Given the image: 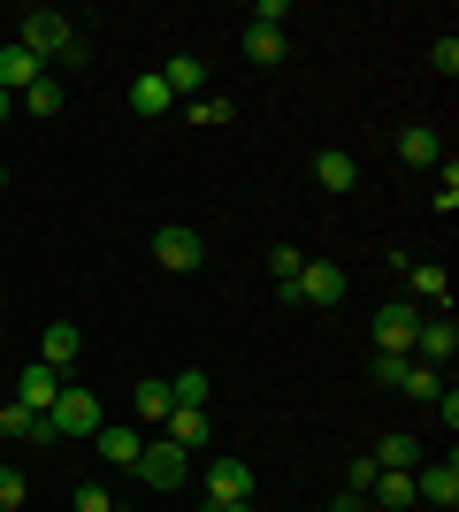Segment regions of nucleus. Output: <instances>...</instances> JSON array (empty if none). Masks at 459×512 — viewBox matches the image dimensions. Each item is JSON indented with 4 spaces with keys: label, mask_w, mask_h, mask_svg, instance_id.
<instances>
[{
    "label": "nucleus",
    "mask_w": 459,
    "mask_h": 512,
    "mask_svg": "<svg viewBox=\"0 0 459 512\" xmlns=\"http://www.w3.org/2000/svg\"><path fill=\"white\" fill-rule=\"evenodd\" d=\"M16 46H31V54H39V69L46 62H85V39H77V23L62 16V8H31V16L16 23Z\"/></svg>",
    "instance_id": "f257e3e1"
},
{
    "label": "nucleus",
    "mask_w": 459,
    "mask_h": 512,
    "mask_svg": "<svg viewBox=\"0 0 459 512\" xmlns=\"http://www.w3.org/2000/svg\"><path fill=\"white\" fill-rule=\"evenodd\" d=\"M46 421H54V436H62V444H92V436H100V421H108V413H100V398H92V390L62 383V398L46 406Z\"/></svg>",
    "instance_id": "f03ea898"
},
{
    "label": "nucleus",
    "mask_w": 459,
    "mask_h": 512,
    "mask_svg": "<svg viewBox=\"0 0 459 512\" xmlns=\"http://www.w3.org/2000/svg\"><path fill=\"white\" fill-rule=\"evenodd\" d=\"M345 291H352V276L337 260H306L299 276H291V291H276V299L284 306H345Z\"/></svg>",
    "instance_id": "7ed1b4c3"
},
{
    "label": "nucleus",
    "mask_w": 459,
    "mask_h": 512,
    "mask_svg": "<svg viewBox=\"0 0 459 512\" xmlns=\"http://www.w3.org/2000/svg\"><path fill=\"white\" fill-rule=\"evenodd\" d=\"M138 482H146V490H184V482H192V451H176L169 436H153L146 451H138Z\"/></svg>",
    "instance_id": "20e7f679"
},
{
    "label": "nucleus",
    "mask_w": 459,
    "mask_h": 512,
    "mask_svg": "<svg viewBox=\"0 0 459 512\" xmlns=\"http://www.w3.org/2000/svg\"><path fill=\"white\" fill-rule=\"evenodd\" d=\"M153 260H161L169 276H192L199 260H207V237H199L192 222H161V230H153Z\"/></svg>",
    "instance_id": "39448f33"
},
{
    "label": "nucleus",
    "mask_w": 459,
    "mask_h": 512,
    "mask_svg": "<svg viewBox=\"0 0 459 512\" xmlns=\"http://www.w3.org/2000/svg\"><path fill=\"white\" fill-rule=\"evenodd\" d=\"M391 268L406 276V299H414V306H444V314H452V276H444V268L406 260V253H391Z\"/></svg>",
    "instance_id": "423d86ee"
},
{
    "label": "nucleus",
    "mask_w": 459,
    "mask_h": 512,
    "mask_svg": "<svg viewBox=\"0 0 459 512\" xmlns=\"http://www.w3.org/2000/svg\"><path fill=\"white\" fill-rule=\"evenodd\" d=\"M452 352H459V329H452V314H421L414 344H406V360H421V367H452Z\"/></svg>",
    "instance_id": "0eeeda50"
},
{
    "label": "nucleus",
    "mask_w": 459,
    "mask_h": 512,
    "mask_svg": "<svg viewBox=\"0 0 459 512\" xmlns=\"http://www.w3.org/2000/svg\"><path fill=\"white\" fill-rule=\"evenodd\" d=\"M414 329H421V306L414 299H383V306H375V352H406Z\"/></svg>",
    "instance_id": "6e6552de"
},
{
    "label": "nucleus",
    "mask_w": 459,
    "mask_h": 512,
    "mask_svg": "<svg viewBox=\"0 0 459 512\" xmlns=\"http://www.w3.org/2000/svg\"><path fill=\"white\" fill-rule=\"evenodd\" d=\"M414 490L429 497L437 512H459V459H452V451H444V459H421V467H414Z\"/></svg>",
    "instance_id": "1a4fd4ad"
},
{
    "label": "nucleus",
    "mask_w": 459,
    "mask_h": 512,
    "mask_svg": "<svg viewBox=\"0 0 459 512\" xmlns=\"http://www.w3.org/2000/svg\"><path fill=\"white\" fill-rule=\"evenodd\" d=\"M92 451H100V459H108L115 474H138V451H146V436H138V428H115V421H100Z\"/></svg>",
    "instance_id": "9d476101"
},
{
    "label": "nucleus",
    "mask_w": 459,
    "mask_h": 512,
    "mask_svg": "<svg viewBox=\"0 0 459 512\" xmlns=\"http://www.w3.org/2000/svg\"><path fill=\"white\" fill-rule=\"evenodd\" d=\"M314 184H322L329 199H345L352 184H360V161H352L345 146H322V153H314Z\"/></svg>",
    "instance_id": "9b49d317"
},
{
    "label": "nucleus",
    "mask_w": 459,
    "mask_h": 512,
    "mask_svg": "<svg viewBox=\"0 0 459 512\" xmlns=\"http://www.w3.org/2000/svg\"><path fill=\"white\" fill-rule=\"evenodd\" d=\"M238 497H253V467L245 459H215L207 467V505H238Z\"/></svg>",
    "instance_id": "f8f14e48"
},
{
    "label": "nucleus",
    "mask_w": 459,
    "mask_h": 512,
    "mask_svg": "<svg viewBox=\"0 0 459 512\" xmlns=\"http://www.w3.org/2000/svg\"><path fill=\"white\" fill-rule=\"evenodd\" d=\"M39 77H46V69H39V54H31V46H16V39L0 46V92H8V100H16V92H31Z\"/></svg>",
    "instance_id": "ddd939ff"
},
{
    "label": "nucleus",
    "mask_w": 459,
    "mask_h": 512,
    "mask_svg": "<svg viewBox=\"0 0 459 512\" xmlns=\"http://www.w3.org/2000/svg\"><path fill=\"white\" fill-rule=\"evenodd\" d=\"M398 161H406V169H437V161H444L437 123H406V130H398Z\"/></svg>",
    "instance_id": "4468645a"
},
{
    "label": "nucleus",
    "mask_w": 459,
    "mask_h": 512,
    "mask_svg": "<svg viewBox=\"0 0 459 512\" xmlns=\"http://www.w3.org/2000/svg\"><path fill=\"white\" fill-rule=\"evenodd\" d=\"M62 383H69V375H54V367H39V360H31V367H23V375H16V406L46 413V406H54V398H62Z\"/></svg>",
    "instance_id": "2eb2a0df"
},
{
    "label": "nucleus",
    "mask_w": 459,
    "mask_h": 512,
    "mask_svg": "<svg viewBox=\"0 0 459 512\" xmlns=\"http://www.w3.org/2000/svg\"><path fill=\"white\" fill-rule=\"evenodd\" d=\"M368 459H375V467H383V474H414L421 459H429V451H421V436H406V428H391V436H383V444H375Z\"/></svg>",
    "instance_id": "dca6fc26"
},
{
    "label": "nucleus",
    "mask_w": 459,
    "mask_h": 512,
    "mask_svg": "<svg viewBox=\"0 0 459 512\" xmlns=\"http://www.w3.org/2000/svg\"><path fill=\"white\" fill-rule=\"evenodd\" d=\"M77 321H46V337H39V367H54V375H69L77 367Z\"/></svg>",
    "instance_id": "f3484780"
},
{
    "label": "nucleus",
    "mask_w": 459,
    "mask_h": 512,
    "mask_svg": "<svg viewBox=\"0 0 459 512\" xmlns=\"http://www.w3.org/2000/svg\"><path fill=\"white\" fill-rule=\"evenodd\" d=\"M161 436H169L176 451H207V436H215V428H207V406H176L169 421H161Z\"/></svg>",
    "instance_id": "a211bd4d"
},
{
    "label": "nucleus",
    "mask_w": 459,
    "mask_h": 512,
    "mask_svg": "<svg viewBox=\"0 0 459 512\" xmlns=\"http://www.w3.org/2000/svg\"><path fill=\"white\" fill-rule=\"evenodd\" d=\"M161 85H169L176 100H199V85H207V62H199V54H169V62H161Z\"/></svg>",
    "instance_id": "6ab92c4d"
},
{
    "label": "nucleus",
    "mask_w": 459,
    "mask_h": 512,
    "mask_svg": "<svg viewBox=\"0 0 459 512\" xmlns=\"http://www.w3.org/2000/svg\"><path fill=\"white\" fill-rule=\"evenodd\" d=\"M245 62H253V69H268V62H284V54H291V39H284V31H268V23H245Z\"/></svg>",
    "instance_id": "aec40b11"
},
{
    "label": "nucleus",
    "mask_w": 459,
    "mask_h": 512,
    "mask_svg": "<svg viewBox=\"0 0 459 512\" xmlns=\"http://www.w3.org/2000/svg\"><path fill=\"white\" fill-rule=\"evenodd\" d=\"M375 512H406V505H421V490H414V474H383L375 467Z\"/></svg>",
    "instance_id": "412c9836"
},
{
    "label": "nucleus",
    "mask_w": 459,
    "mask_h": 512,
    "mask_svg": "<svg viewBox=\"0 0 459 512\" xmlns=\"http://www.w3.org/2000/svg\"><path fill=\"white\" fill-rule=\"evenodd\" d=\"M131 107H138V115H169V107H176V92L161 85V69H153V77H138V85H131Z\"/></svg>",
    "instance_id": "4be33fe9"
},
{
    "label": "nucleus",
    "mask_w": 459,
    "mask_h": 512,
    "mask_svg": "<svg viewBox=\"0 0 459 512\" xmlns=\"http://www.w3.org/2000/svg\"><path fill=\"white\" fill-rule=\"evenodd\" d=\"M398 390H406V398H429V406H437V398H444V375H437V367H421V360H406Z\"/></svg>",
    "instance_id": "5701e85b"
},
{
    "label": "nucleus",
    "mask_w": 459,
    "mask_h": 512,
    "mask_svg": "<svg viewBox=\"0 0 459 512\" xmlns=\"http://www.w3.org/2000/svg\"><path fill=\"white\" fill-rule=\"evenodd\" d=\"M176 398H169V375H153V383H138V421H169Z\"/></svg>",
    "instance_id": "b1692460"
},
{
    "label": "nucleus",
    "mask_w": 459,
    "mask_h": 512,
    "mask_svg": "<svg viewBox=\"0 0 459 512\" xmlns=\"http://www.w3.org/2000/svg\"><path fill=\"white\" fill-rule=\"evenodd\" d=\"M62 100H69V92H62V77H54V69H46L39 85L23 92V107H31V115H39V123H46V115H62Z\"/></svg>",
    "instance_id": "393cba45"
},
{
    "label": "nucleus",
    "mask_w": 459,
    "mask_h": 512,
    "mask_svg": "<svg viewBox=\"0 0 459 512\" xmlns=\"http://www.w3.org/2000/svg\"><path fill=\"white\" fill-rule=\"evenodd\" d=\"M230 115H238V107L222 100V92H199V100H192V123H199V130H222Z\"/></svg>",
    "instance_id": "a878e982"
},
{
    "label": "nucleus",
    "mask_w": 459,
    "mask_h": 512,
    "mask_svg": "<svg viewBox=\"0 0 459 512\" xmlns=\"http://www.w3.org/2000/svg\"><path fill=\"white\" fill-rule=\"evenodd\" d=\"M299 268H306L299 245H276V253H268V283H276V291H291V276H299Z\"/></svg>",
    "instance_id": "bb28decb"
},
{
    "label": "nucleus",
    "mask_w": 459,
    "mask_h": 512,
    "mask_svg": "<svg viewBox=\"0 0 459 512\" xmlns=\"http://www.w3.org/2000/svg\"><path fill=\"white\" fill-rule=\"evenodd\" d=\"M169 398H176V406H207V375H199V367L169 375Z\"/></svg>",
    "instance_id": "cd10ccee"
},
{
    "label": "nucleus",
    "mask_w": 459,
    "mask_h": 512,
    "mask_svg": "<svg viewBox=\"0 0 459 512\" xmlns=\"http://www.w3.org/2000/svg\"><path fill=\"white\" fill-rule=\"evenodd\" d=\"M429 207H437V214H459V169H452V161L437 169V199H429Z\"/></svg>",
    "instance_id": "c85d7f7f"
},
{
    "label": "nucleus",
    "mask_w": 459,
    "mask_h": 512,
    "mask_svg": "<svg viewBox=\"0 0 459 512\" xmlns=\"http://www.w3.org/2000/svg\"><path fill=\"white\" fill-rule=\"evenodd\" d=\"M23 497H31V482L16 467H0V512H23Z\"/></svg>",
    "instance_id": "c756f323"
},
{
    "label": "nucleus",
    "mask_w": 459,
    "mask_h": 512,
    "mask_svg": "<svg viewBox=\"0 0 459 512\" xmlns=\"http://www.w3.org/2000/svg\"><path fill=\"white\" fill-rule=\"evenodd\" d=\"M77 512H115V490L108 482H77Z\"/></svg>",
    "instance_id": "7c9ffc66"
},
{
    "label": "nucleus",
    "mask_w": 459,
    "mask_h": 512,
    "mask_svg": "<svg viewBox=\"0 0 459 512\" xmlns=\"http://www.w3.org/2000/svg\"><path fill=\"white\" fill-rule=\"evenodd\" d=\"M375 490V459H352L345 467V497H368Z\"/></svg>",
    "instance_id": "2f4dec72"
},
{
    "label": "nucleus",
    "mask_w": 459,
    "mask_h": 512,
    "mask_svg": "<svg viewBox=\"0 0 459 512\" xmlns=\"http://www.w3.org/2000/svg\"><path fill=\"white\" fill-rule=\"evenodd\" d=\"M398 375H406V352H375V383L398 390Z\"/></svg>",
    "instance_id": "473e14b6"
},
{
    "label": "nucleus",
    "mask_w": 459,
    "mask_h": 512,
    "mask_svg": "<svg viewBox=\"0 0 459 512\" xmlns=\"http://www.w3.org/2000/svg\"><path fill=\"white\" fill-rule=\"evenodd\" d=\"M284 16H291V0H261L253 8V23H268V31H284Z\"/></svg>",
    "instance_id": "72a5a7b5"
},
{
    "label": "nucleus",
    "mask_w": 459,
    "mask_h": 512,
    "mask_svg": "<svg viewBox=\"0 0 459 512\" xmlns=\"http://www.w3.org/2000/svg\"><path fill=\"white\" fill-rule=\"evenodd\" d=\"M429 62H437L444 77H459V39H437V54H429Z\"/></svg>",
    "instance_id": "f704fd0d"
},
{
    "label": "nucleus",
    "mask_w": 459,
    "mask_h": 512,
    "mask_svg": "<svg viewBox=\"0 0 459 512\" xmlns=\"http://www.w3.org/2000/svg\"><path fill=\"white\" fill-rule=\"evenodd\" d=\"M322 512H375V505H368V497H345V490H337V497H329Z\"/></svg>",
    "instance_id": "c9c22d12"
},
{
    "label": "nucleus",
    "mask_w": 459,
    "mask_h": 512,
    "mask_svg": "<svg viewBox=\"0 0 459 512\" xmlns=\"http://www.w3.org/2000/svg\"><path fill=\"white\" fill-rule=\"evenodd\" d=\"M207 512H261V505H253V497H238V505H207Z\"/></svg>",
    "instance_id": "e433bc0d"
},
{
    "label": "nucleus",
    "mask_w": 459,
    "mask_h": 512,
    "mask_svg": "<svg viewBox=\"0 0 459 512\" xmlns=\"http://www.w3.org/2000/svg\"><path fill=\"white\" fill-rule=\"evenodd\" d=\"M8 115H16V100H8V92H0V123H8Z\"/></svg>",
    "instance_id": "4c0bfd02"
},
{
    "label": "nucleus",
    "mask_w": 459,
    "mask_h": 512,
    "mask_svg": "<svg viewBox=\"0 0 459 512\" xmlns=\"http://www.w3.org/2000/svg\"><path fill=\"white\" fill-rule=\"evenodd\" d=\"M115 512H138V505H115Z\"/></svg>",
    "instance_id": "58836bf2"
},
{
    "label": "nucleus",
    "mask_w": 459,
    "mask_h": 512,
    "mask_svg": "<svg viewBox=\"0 0 459 512\" xmlns=\"http://www.w3.org/2000/svg\"><path fill=\"white\" fill-rule=\"evenodd\" d=\"M0 184H8V169H0Z\"/></svg>",
    "instance_id": "ea45409f"
}]
</instances>
